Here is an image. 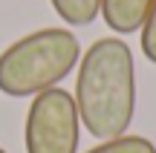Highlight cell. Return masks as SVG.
<instances>
[{"label":"cell","mask_w":156,"mask_h":153,"mask_svg":"<svg viewBox=\"0 0 156 153\" xmlns=\"http://www.w3.org/2000/svg\"><path fill=\"white\" fill-rule=\"evenodd\" d=\"M0 153H6V150H3V148H0Z\"/></svg>","instance_id":"ba28073f"},{"label":"cell","mask_w":156,"mask_h":153,"mask_svg":"<svg viewBox=\"0 0 156 153\" xmlns=\"http://www.w3.org/2000/svg\"><path fill=\"white\" fill-rule=\"evenodd\" d=\"M81 43L69 29L46 26L29 32L0 52V92L12 98H35L58 87L78 67Z\"/></svg>","instance_id":"7a4b0ae2"},{"label":"cell","mask_w":156,"mask_h":153,"mask_svg":"<svg viewBox=\"0 0 156 153\" xmlns=\"http://www.w3.org/2000/svg\"><path fill=\"white\" fill-rule=\"evenodd\" d=\"M75 107L90 136L119 139L136 113V64L122 38H98L78 58Z\"/></svg>","instance_id":"6da1fadb"},{"label":"cell","mask_w":156,"mask_h":153,"mask_svg":"<svg viewBox=\"0 0 156 153\" xmlns=\"http://www.w3.org/2000/svg\"><path fill=\"white\" fill-rule=\"evenodd\" d=\"M153 0H101V17L116 35L139 32Z\"/></svg>","instance_id":"277c9868"},{"label":"cell","mask_w":156,"mask_h":153,"mask_svg":"<svg viewBox=\"0 0 156 153\" xmlns=\"http://www.w3.org/2000/svg\"><path fill=\"white\" fill-rule=\"evenodd\" d=\"M139 46H142V55L147 58L151 64H156V0L151 3V9H147L145 15V23H142L139 29Z\"/></svg>","instance_id":"52a82bcc"},{"label":"cell","mask_w":156,"mask_h":153,"mask_svg":"<svg viewBox=\"0 0 156 153\" xmlns=\"http://www.w3.org/2000/svg\"><path fill=\"white\" fill-rule=\"evenodd\" d=\"M84 153H156V144L145 136H119V139H107V142L95 144V148L84 150Z\"/></svg>","instance_id":"8992f818"},{"label":"cell","mask_w":156,"mask_h":153,"mask_svg":"<svg viewBox=\"0 0 156 153\" xmlns=\"http://www.w3.org/2000/svg\"><path fill=\"white\" fill-rule=\"evenodd\" d=\"M78 139L81 119L73 92L64 87L38 92L26 110V153H78Z\"/></svg>","instance_id":"3957f363"},{"label":"cell","mask_w":156,"mask_h":153,"mask_svg":"<svg viewBox=\"0 0 156 153\" xmlns=\"http://www.w3.org/2000/svg\"><path fill=\"white\" fill-rule=\"evenodd\" d=\"M49 3L69 26H90L101 15V0H49Z\"/></svg>","instance_id":"5b68a950"}]
</instances>
